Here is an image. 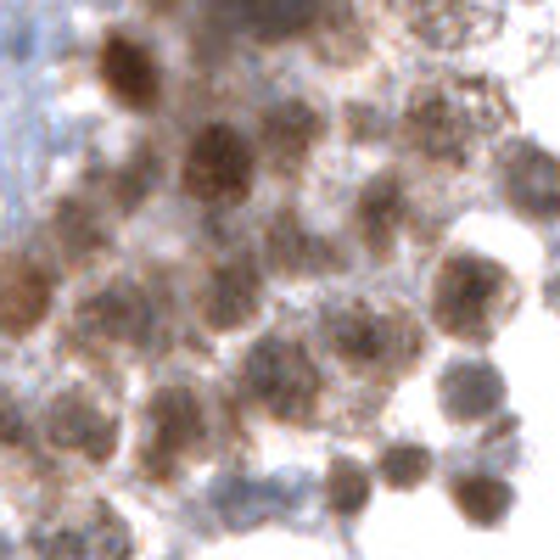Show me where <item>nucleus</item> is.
I'll list each match as a JSON object with an SVG mask.
<instances>
[{
  "mask_svg": "<svg viewBox=\"0 0 560 560\" xmlns=\"http://www.w3.org/2000/svg\"><path fill=\"white\" fill-rule=\"evenodd\" d=\"M213 398L191 382H174L147 404V438H140V477L174 482L197 454L213 448Z\"/></svg>",
  "mask_w": 560,
  "mask_h": 560,
  "instance_id": "obj_6",
  "label": "nucleus"
},
{
  "mask_svg": "<svg viewBox=\"0 0 560 560\" xmlns=\"http://www.w3.org/2000/svg\"><path fill=\"white\" fill-rule=\"evenodd\" d=\"M0 438H7V443H18V438H23V415H18L7 398H0Z\"/></svg>",
  "mask_w": 560,
  "mask_h": 560,
  "instance_id": "obj_22",
  "label": "nucleus"
},
{
  "mask_svg": "<svg viewBox=\"0 0 560 560\" xmlns=\"http://www.w3.org/2000/svg\"><path fill=\"white\" fill-rule=\"evenodd\" d=\"M39 438L62 459L107 465L113 448H118V404L96 382H73V387L51 393V404L39 415Z\"/></svg>",
  "mask_w": 560,
  "mask_h": 560,
  "instance_id": "obj_8",
  "label": "nucleus"
},
{
  "mask_svg": "<svg viewBox=\"0 0 560 560\" xmlns=\"http://www.w3.org/2000/svg\"><path fill=\"white\" fill-rule=\"evenodd\" d=\"M382 7L420 51H465L493 23V0H382Z\"/></svg>",
  "mask_w": 560,
  "mask_h": 560,
  "instance_id": "obj_10",
  "label": "nucleus"
},
{
  "mask_svg": "<svg viewBox=\"0 0 560 560\" xmlns=\"http://www.w3.org/2000/svg\"><path fill=\"white\" fill-rule=\"evenodd\" d=\"M258 298H264L258 269H253L247 258H224V264L202 280V292H197V314L213 325V331H236V325H247V319H253Z\"/></svg>",
  "mask_w": 560,
  "mask_h": 560,
  "instance_id": "obj_13",
  "label": "nucleus"
},
{
  "mask_svg": "<svg viewBox=\"0 0 560 560\" xmlns=\"http://www.w3.org/2000/svg\"><path fill=\"white\" fill-rule=\"evenodd\" d=\"M364 471H359V465H331V504L337 510H359L364 504Z\"/></svg>",
  "mask_w": 560,
  "mask_h": 560,
  "instance_id": "obj_21",
  "label": "nucleus"
},
{
  "mask_svg": "<svg viewBox=\"0 0 560 560\" xmlns=\"http://www.w3.org/2000/svg\"><path fill=\"white\" fill-rule=\"evenodd\" d=\"M308 342L319 353L325 382H331V420L359 432L393 398V387L420 364L427 325L398 298L353 292V298H331L314 314Z\"/></svg>",
  "mask_w": 560,
  "mask_h": 560,
  "instance_id": "obj_1",
  "label": "nucleus"
},
{
  "mask_svg": "<svg viewBox=\"0 0 560 560\" xmlns=\"http://www.w3.org/2000/svg\"><path fill=\"white\" fill-rule=\"evenodd\" d=\"M522 287L504 264L482 253H448L432 275V325L454 342H493L504 319L516 314Z\"/></svg>",
  "mask_w": 560,
  "mask_h": 560,
  "instance_id": "obj_4",
  "label": "nucleus"
},
{
  "mask_svg": "<svg viewBox=\"0 0 560 560\" xmlns=\"http://www.w3.org/2000/svg\"><path fill=\"white\" fill-rule=\"evenodd\" d=\"M236 393L258 415L280 420V427H319V420H331V382L319 370V353L308 337H292V331H269L242 353Z\"/></svg>",
  "mask_w": 560,
  "mask_h": 560,
  "instance_id": "obj_3",
  "label": "nucleus"
},
{
  "mask_svg": "<svg viewBox=\"0 0 560 560\" xmlns=\"http://www.w3.org/2000/svg\"><path fill=\"white\" fill-rule=\"evenodd\" d=\"M57 303V269L39 253L18 247L0 258V337L23 342L28 331H39L45 314Z\"/></svg>",
  "mask_w": 560,
  "mask_h": 560,
  "instance_id": "obj_11",
  "label": "nucleus"
},
{
  "mask_svg": "<svg viewBox=\"0 0 560 560\" xmlns=\"http://www.w3.org/2000/svg\"><path fill=\"white\" fill-rule=\"evenodd\" d=\"M258 179V152L247 147L242 129L230 124H208L185 140V158H179V185L185 197L202 202V208H236L247 202Z\"/></svg>",
  "mask_w": 560,
  "mask_h": 560,
  "instance_id": "obj_7",
  "label": "nucleus"
},
{
  "mask_svg": "<svg viewBox=\"0 0 560 560\" xmlns=\"http://www.w3.org/2000/svg\"><path fill=\"white\" fill-rule=\"evenodd\" d=\"M319 135H325V118L308 102H275L264 113V140L258 147H264V158H275L280 174H292V168H303L314 158Z\"/></svg>",
  "mask_w": 560,
  "mask_h": 560,
  "instance_id": "obj_14",
  "label": "nucleus"
},
{
  "mask_svg": "<svg viewBox=\"0 0 560 560\" xmlns=\"http://www.w3.org/2000/svg\"><path fill=\"white\" fill-rule=\"evenodd\" d=\"M504 197L510 208H522L527 219H560V163L538 147L510 152L504 163Z\"/></svg>",
  "mask_w": 560,
  "mask_h": 560,
  "instance_id": "obj_15",
  "label": "nucleus"
},
{
  "mask_svg": "<svg viewBox=\"0 0 560 560\" xmlns=\"http://www.w3.org/2000/svg\"><path fill=\"white\" fill-rule=\"evenodd\" d=\"M404 219H409V202H404V185H398L393 174L370 179L364 191H359V219H353V224H359V236H364L370 253H393Z\"/></svg>",
  "mask_w": 560,
  "mask_h": 560,
  "instance_id": "obj_16",
  "label": "nucleus"
},
{
  "mask_svg": "<svg viewBox=\"0 0 560 560\" xmlns=\"http://www.w3.org/2000/svg\"><path fill=\"white\" fill-rule=\"evenodd\" d=\"M135 538L124 516L102 499H73L62 504L39 533V560H129Z\"/></svg>",
  "mask_w": 560,
  "mask_h": 560,
  "instance_id": "obj_9",
  "label": "nucleus"
},
{
  "mask_svg": "<svg viewBox=\"0 0 560 560\" xmlns=\"http://www.w3.org/2000/svg\"><path fill=\"white\" fill-rule=\"evenodd\" d=\"M247 23L258 39H280L292 28L319 23V0H247Z\"/></svg>",
  "mask_w": 560,
  "mask_h": 560,
  "instance_id": "obj_18",
  "label": "nucleus"
},
{
  "mask_svg": "<svg viewBox=\"0 0 560 560\" xmlns=\"http://www.w3.org/2000/svg\"><path fill=\"white\" fill-rule=\"evenodd\" d=\"M499 398H504V387H499V376L493 370H448V382H443V409L454 415V420H477V415H488V409H499Z\"/></svg>",
  "mask_w": 560,
  "mask_h": 560,
  "instance_id": "obj_17",
  "label": "nucleus"
},
{
  "mask_svg": "<svg viewBox=\"0 0 560 560\" xmlns=\"http://www.w3.org/2000/svg\"><path fill=\"white\" fill-rule=\"evenodd\" d=\"M427 471H432V454L427 448H393L382 459V482H393V488H415Z\"/></svg>",
  "mask_w": 560,
  "mask_h": 560,
  "instance_id": "obj_20",
  "label": "nucleus"
},
{
  "mask_svg": "<svg viewBox=\"0 0 560 560\" xmlns=\"http://www.w3.org/2000/svg\"><path fill=\"white\" fill-rule=\"evenodd\" d=\"M454 504H459L471 522L493 527V522L504 516V510H510V488H504V482H493V477H465V482L454 488Z\"/></svg>",
  "mask_w": 560,
  "mask_h": 560,
  "instance_id": "obj_19",
  "label": "nucleus"
},
{
  "mask_svg": "<svg viewBox=\"0 0 560 560\" xmlns=\"http://www.w3.org/2000/svg\"><path fill=\"white\" fill-rule=\"evenodd\" d=\"M510 129V96L499 79H482V73H427L409 96H404V113H398V135L404 147L432 163V168H471L482 163L499 135Z\"/></svg>",
  "mask_w": 560,
  "mask_h": 560,
  "instance_id": "obj_2",
  "label": "nucleus"
},
{
  "mask_svg": "<svg viewBox=\"0 0 560 560\" xmlns=\"http://www.w3.org/2000/svg\"><path fill=\"white\" fill-rule=\"evenodd\" d=\"M102 84L113 90V102H124L129 113H147L163 96V68L135 34H107L102 39Z\"/></svg>",
  "mask_w": 560,
  "mask_h": 560,
  "instance_id": "obj_12",
  "label": "nucleus"
},
{
  "mask_svg": "<svg viewBox=\"0 0 560 560\" xmlns=\"http://www.w3.org/2000/svg\"><path fill=\"white\" fill-rule=\"evenodd\" d=\"M73 353L90 364H129L140 353H152V342L163 337V308L147 287L135 280H113V287L90 292L73 314Z\"/></svg>",
  "mask_w": 560,
  "mask_h": 560,
  "instance_id": "obj_5",
  "label": "nucleus"
}]
</instances>
